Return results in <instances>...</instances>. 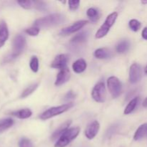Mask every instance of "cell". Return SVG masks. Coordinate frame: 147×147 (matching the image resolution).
<instances>
[{"label":"cell","mask_w":147,"mask_h":147,"mask_svg":"<svg viewBox=\"0 0 147 147\" xmlns=\"http://www.w3.org/2000/svg\"><path fill=\"white\" fill-rule=\"evenodd\" d=\"M65 21V17L62 14H52L35 20L34 26L37 27H50L60 25Z\"/></svg>","instance_id":"1"},{"label":"cell","mask_w":147,"mask_h":147,"mask_svg":"<svg viewBox=\"0 0 147 147\" xmlns=\"http://www.w3.org/2000/svg\"><path fill=\"white\" fill-rule=\"evenodd\" d=\"M80 129L79 127L70 128L66 130L60 136L58 140L55 144V147H65L71 142H73L80 133Z\"/></svg>","instance_id":"2"},{"label":"cell","mask_w":147,"mask_h":147,"mask_svg":"<svg viewBox=\"0 0 147 147\" xmlns=\"http://www.w3.org/2000/svg\"><path fill=\"white\" fill-rule=\"evenodd\" d=\"M73 106V103H65V104L61 105L59 106H55V107H52L50 109H47V111L43 112L40 116V118L42 120H47V119L53 118L54 116H58L61 113H65L67 111L70 109H71Z\"/></svg>","instance_id":"3"},{"label":"cell","mask_w":147,"mask_h":147,"mask_svg":"<svg viewBox=\"0 0 147 147\" xmlns=\"http://www.w3.org/2000/svg\"><path fill=\"white\" fill-rule=\"evenodd\" d=\"M118 17V13L114 11V12L111 13L109 14L107 17H106V20H105L104 23L100 26L99 30H98L96 34V38L100 39L102 37H105L108 32H109L110 29L111 28L112 26L116 22V20Z\"/></svg>","instance_id":"4"},{"label":"cell","mask_w":147,"mask_h":147,"mask_svg":"<svg viewBox=\"0 0 147 147\" xmlns=\"http://www.w3.org/2000/svg\"><path fill=\"white\" fill-rule=\"evenodd\" d=\"M26 47V39L22 34H17L13 40L12 53L10 55L9 58L13 60L18 57L24 51Z\"/></svg>","instance_id":"5"},{"label":"cell","mask_w":147,"mask_h":147,"mask_svg":"<svg viewBox=\"0 0 147 147\" xmlns=\"http://www.w3.org/2000/svg\"><path fill=\"white\" fill-rule=\"evenodd\" d=\"M107 86L113 98H116L120 96L122 91V85L119 78L114 76L110 77L107 80Z\"/></svg>","instance_id":"6"},{"label":"cell","mask_w":147,"mask_h":147,"mask_svg":"<svg viewBox=\"0 0 147 147\" xmlns=\"http://www.w3.org/2000/svg\"><path fill=\"white\" fill-rule=\"evenodd\" d=\"M93 100L98 103H103L106 98V86L103 82L98 83L93 88L91 93Z\"/></svg>","instance_id":"7"},{"label":"cell","mask_w":147,"mask_h":147,"mask_svg":"<svg viewBox=\"0 0 147 147\" xmlns=\"http://www.w3.org/2000/svg\"><path fill=\"white\" fill-rule=\"evenodd\" d=\"M142 77V67L138 63H134L130 67L129 70V80L132 84L138 83L141 80Z\"/></svg>","instance_id":"8"},{"label":"cell","mask_w":147,"mask_h":147,"mask_svg":"<svg viewBox=\"0 0 147 147\" xmlns=\"http://www.w3.org/2000/svg\"><path fill=\"white\" fill-rule=\"evenodd\" d=\"M88 22L87 20H80V21L76 22H75L73 25L63 29V30L60 31V34L63 36H66L68 35V34H73V33L74 32H76L79 31L80 29L83 28L86 24H87Z\"/></svg>","instance_id":"9"},{"label":"cell","mask_w":147,"mask_h":147,"mask_svg":"<svg viewBox=\"0 0 147 147\" xmlns=\"http://www.w3.org/2000/svg\"><path fill=\"white\" fill-rule=\"evenodd\" d=\"M100 129V123L97 121H94L88 125L85 131V135L86 138L89 140L94 139L96 135L98 134Z\"/></svg>","instance_id":"10"},{"label":"cell","mask_w":147,"mask_h":147,"mask_svg":"<svg viewBox=\"0 0 147 147\" xmlns=\"http://www.w3.org/2000/svg\"><path fill=\"white\" fill-rule=\"evenodd\" d=\"M70 78V70L67 67H65L64 69L60 70L57 74V78H56V80L55 82V85L56 86H60L61 85L65 84L67 83Z\"/></svg>","instance_id":"11"},{"label":"cell","mask_w":147,"mask_h":147,"mask_svg":"<svg viewBox=\"0 0 147 147\" xmlns=\"http://www.w3.org/2000/svg\"><path fill=\"white\" fill-rule=\"evenodd\" d=\"M67 61H68V57L66 55L60 54L56 56L55 58L51 64V67L53 68H57L62 70V69L65 68L66 65H67Z\"/></svg>","instance_id":"12"},{"label":"cell","mask_w":147,"mask_h":147,"mask_svg":"<svg viewBox=\"0 0 147 147\" xmlns=\"http://www.w3.org/2000/svg\"><path fill=\"white\" fill-rule=\"evenodd\" d=\"M9 38V29L4 20L0 22V48L2 47Z\"/></svg>","instance_id":"13"},{"label":"cell","mask_w":147,"mask_h":147,"mask_svg":"<svg viewBox=\"0 0 147 147\" xmlns=\"http://www.w3.org/2000/svg\"><path fill=\"white\" fill-rule=\"evenodd\" d=\"M94 56L98 59L104 60V59L111 58L112 56V53L109 49L103 47V48L97 49L94 52Z\"/></svg>","instance_id":"14"},{"label":"cell","mask_w":147,"mask_h":147,"mask_svg":"<svg viewBox=\"0 0 147 147\" xmlns=\"http://www.w3.org/2000/svg\"><path fill=\"white\" fill-rule=\"evenodd\" d=\"M70 123H71V121H67L63 123L61 126H60V127L57 129H56L54 133L53 134V135H52V140H55L57 138H60V136H61L66 130L68 129Z\"/></svg>","instance_id":"15"},{"label":"cell","mask_w":147,"mask_h":147,"mask_svg":"<svg viewBox=\"0 0 147 147\" xmlns=\"http://www.w3.org/2000/svg\"><path fill=\"white\" fill-rule=\"evenodd\" d=\"M87 63L83 59H78L73 64V70L76 73H81L86 70Z\"/></svg>","instance_id":"16"},{"label":"cell","mask_w":147,"mask_h":147,"mask_svg":"<svg viewBox=\"0 0 147 147\" xmlns=\"http://www.w3.org/2000/svg\"><path fill=\"white\" fill-rule=\"evenodd\" d=\"M11 114L12 116H15V117L18 118V119H25L30 118L32 116V111L29 109H21V110L16 111L14 112H11Z\"/></svg>","instance_id":"17"},{"label":"cell","mask_w":147,"mask_h":147,"mask_svg":"<svg viewBox=\"0 0 147 147\" xmlns=\"http://www.w3.org/2000/svg\"><path fill=\"white\" fill-rule=\"evenodd\" d=\"M147 134V123L141 125L137 129L136 131L135 132L134 139L135 141H139L143 139Z\"/></svg>","instance_id":"18"},{"label":"cell","mask_w":147,"mask_h":147,"mask_svg":"<svg viewBox=\"0 0 147 147\" xmlns=\"http://www.w3.org/2000/svg\"><path fill=\"white\" fill-rule=\"evenodd\" d=\"M88 37V32L87 31L82 32L73 37L71 42L73 44H82L87 41Z\"/></svg>","instance_id":"19"},{"label":"cell","mask_w":147,"mask_h":147,"mask_svg":"<svg viewBox=\"0 0 147 147\" xmlns=\"http://www.w3.org/2000/svg\"><path fill=\"white\" fill-rule=\"evenodd\" d=\"M139 102V97H136L132 99L130 102L129 103V104L127 105V106L126 107L124 110V114L125 115H128L129 113H132V112L134 111V109H136V106H137L138 103Z\"/></svg>","instance_id":"20"},{"label":"cell","mask_w":147,"mask_h":147,"mask_svg":"<svg viewBox=\"0 0 147 147\" xmlns=\"http://www.w3.org/2000/svg\"><path fill=\"white\" fill-rule=\"evenodd\" d=\"M13 124H14V121L10 118L1 119L0 120V133L9 129L12 126Z\"/></svg>","instance_id":"21"},{"label":"cell","mask_w":147,"mask_h":147,"mask_svg":"<svg viewBox=\"0 0 147 147\" xmlns=\"http://www.w3.org/2000/svg\"><path fill=\"white\" fill-rule=\"evenodd\" d=\"M130 43L128 40H122L116 45V52L119 53H124L129 50Z\"/></svg>","instance_id":"22"},{"label":"cell","mask_w":147,"mask_h":147,"mask_svg":"<svg viewBox=\"0 0 147 147\" xmlns=\"http://www.w3.org/2000/svg\"><path fill=\"white\" fill-rule=\"evenodd\" d=\"M87 16L90 19L92 22H96L100 18V14L98 9L95 8H89L87 10Z\"/></svg>","instance_id":"23"},{"label":"cell","mask_w":147,"mask_h":147,"mask_svg":"<svg viewBox=\"0 0 147 147\" xmlns=\"http://www.w3.org/2000/svg\"><path fill=\"white\" fill-rule=\"evenodd\" d=\"M38 86H39V84L37 83H33V84L29 86L28 87H27L26 89H24V91L22 93V94H21L22 98H24L27 97V96H29L30 95H31L33 92L35 91V90L37 88Z\"/></svg>","instance_id":"24"},{"label":"cell","mask_w":147,"mask_h":147,"mask_svg":"<svg viewBox=\"0 0 147 147\" xmlns=\"http://www.w3.org/2000/svg\"><path fill=\"white\" fill-rule=\"evenodd\" d=\"M30 67L32 71L37 73L39 70V60L36 56H33L30 62Z\"/></svg>","instance_id":"25"},{"label":"cell","mask_w":147,"mask_h":147,"mask_svg":"<svg viewBox=\"0 0 147 147\" xmlns=\"http://www.w3.org/2000/svg\"><path fill=\"white\" fill-rule=\"evenodd\" d=\"M129 25L131 30H133L134 32L139 31L142 27V24H141L140 22L138 21L137 20H134V19L129 21Z\"/></svg>","instance_id":"26"},{"label":"cell","mask_w":147,"mask_h":147,"mask_svg":"<svg viewBox=\"0 0 147 147\" xmlns=\"http://www.w3.org/2000/svg\"><path fill=\"white\" fill-rule=\"evenodd\" d=\"M19 5L25 9H30L34 7V1L27 0V1H17Z\"/></svg>","instance_id":"27"},{"label":"cell","mask_w":147,"mask_h":147,"mask_svg":"<svg viewBox=\"0 0 147 147\" xmlns=\"http://www.w3.org/2000/svg\"><path fill=\"white\" fill-rule=\"evenodd\" d=\"M19 146L20 147H33L32 143L31 141L26 138H22L19 142Z\"/></svg>","instance_id":"28"},{"label":"cell","mask_w":147,"mask_h":147,"mask_svg":"<svg viewBox=\"0 0 147 147\" xmlns=\"http://www.w3.org/2000/svg\"><path fill=\"white\" fill-rule=\"evenodd\" d=\"M69 8L72 11H76L78 9L80 6V1L79 0H70L68 1Z\"/></svg>","instance_id":"29"},{"label":"cell","mask_w":147,"mask_h":147,"mask_svg":"<svg viewBox=\"0 0 147 147\" xmlns=\"http://www.w3.org/2000/svg\"><path fill=\"white\" fill-rule=\"evenodd\" d=\"M25 32L30 36H37L40 32V28L37 27H30L25 30Z\"/></svg>","instance_id":"30"},{"label":"cell","mask_w":147,"mask_h":147,"mask_svg":"<svg viewBox=\"0 0 147 147\" xmlns=\"http://www.w3.org/2000/svg\"><path fill=\"white\" fill-rule=\"evenodd\" d=\"M76 97V94L73 91H69L65 96V100H70V99H73Z\"/></svg>","instance_id":"31"},{"label":"cell","mask_w":147,"mask_h":147,"mask_svg":"<svg viewBox=\"0 0 147 147\" xmlns=\"http://www.w3.org/2000/svg\"><path fill=\"white\" fill-rule=\"evenodd\" d=\"M142 37H143L144 40H147V27L144 28L143 31H142Z\"/></svg>","instance_id":"32"},{"label":"cell","mask_w":147,"mask_h":147,"mask_svg":"<svg viewBox=\"0 0 147 147\" xmlns=\"http://www.w3.org/2000/svg\"><path fill=\"white\" fill-rule=\"evenodd\" d=\"M143 106L145 108H147V98H146L144 100L143 102Z\"/></svg>","instance_id":"33"},{"label":"cell","mask_w":147,"mask_h":147,"mask_svg":"<svg viewBox=\"0 0 147 147\" xmlns=\"http://www.w3.org/2000/svg\"><path fill=\"white\" fill-rule=\"evenodd\" d=\"M142 4H147V1H142Z\"/></svg>","instance_id":"34"},{"label":"cell","mask_w":147,"mask_h":147,"mask_svg":"<svg viewBox=\"0 0 147 147\" xmlns=\"http://www.w3.org/2000/svg\"><path fill=\"white\" fill-rule=\"evenodd\" d=\"M144 72H145V74L147 75V65L146 66V67H145V70H144Z\"/></svg>","instance_id":"35"}]
</instances>
